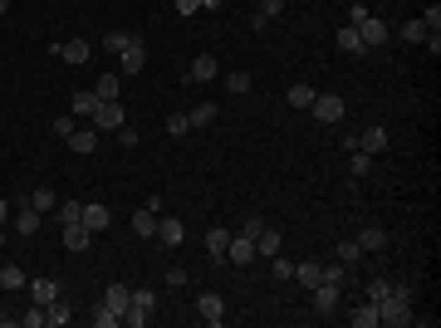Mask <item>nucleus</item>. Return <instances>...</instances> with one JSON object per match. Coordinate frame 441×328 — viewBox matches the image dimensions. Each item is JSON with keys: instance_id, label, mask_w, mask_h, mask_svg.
Returning <instances> with one entry per match:
<instances>
[{"instance_id": "44", "label": "nucleus", "mask_w": 441, "mask_h": 328, "mask_svg": "<svg viewBox=\"0 0 441 328\" xmlns=\"http://www.w3.org/2000/svg\"><path fill=\"white\" fill-rule=\"evenodd\" d=\"M128 39H132V34H118V30H113V34H104V49H108V54H123Z\"/></svg>"}, {"instance_id": "1", "label": "nucleus", "mask_w": 441, "mask_h": 328, "mask_svg": "<svg viewBox=\"0 0 441 328\" xmlns=\"http://www.w3.org/2000/svg\"><path fill=\"white\" fill-rule=\"evenodd\" d=\"M378 324H387V328H407L412 324V284H407V279L392 284V289L378 299Z\"/></svg>"}, {"instance_id": "43", "label": "nucleus", "mask_w": 441, "mask_h": 328, "mask_svg": "<svg viewBox=\"0 0 441 328\" xmlns=\"http://www.w3.org/2000/svg\"><path fill=\"white\" fill-rule=\"evenodd\" d=\"M123 324H128V328H142V324H147V309L128 304V309H123Z\"/></svg>"}, {"instance_id": "56", "label": "nucleus", "mask_w": 441, "mask_h": 328, "mask_svg": "<svg viewBox=\"0 0 441 328\" xmlns=\"http://www.w3.org/2000/svg\"><path fill=\"white\" fill-rule=\"evenodd\" d=\"M285 5H290V0H285Z\"/></svg>"}, {"instance_id": "51", "label": "nucleus", "mask_w": 441, "mask_h": 328, "mask_svg": "<svg viewBox=\"0 0 441 328\" xmlns=\"http://www.w3.org/2000/svg\"><path fill=\"white\" fill-rule=\"evenodd\" d=\"M49 127H54V137H69V132H74V118H54Z\"/></svg>"}, {"instance_id": "40", "label": "nucleus", "mask_w": 441, "mask_h": 328, "mask_svg": "<svg viewBox=\"0 0 441 328\" xmlns=\"http://www.w3.org/2000/svg\"><path fill=\"white\" fill-rule=\"evenodd\" d=\"M294 279H299L304 289H314V284H319V265H294Z\"/></svg>"}, {"instance_id": "36", "label": "nucleus", "mask_w": 441, "mask_h": 328, "mask_svg": "<svg viewBox=\"0 0 441 328\" xmlns=\"http://www.w3.org/2000/svg\"><path fill=\"white\" fill-rule=\"evenodd\" d=\"M397 39H402V44H427V25H422V20H407Z\"/></svg>"}, {"instance_id": "49", "label": "nucleus", "mask_w": 441, "mask_h": 328, "mask_svg": "<svg viewBox=\"0 0 441 328\" xmlns=\"http://www.w3.org/2000/svg\"><path fill=\"white\" fill-rule=\"evenodd\" d=\"M118 142H123V147H137L142 137H137V127H128V122H123V127H118Z\"/></svg>"}, {"instance_id": "33", "label": "nucleus", "mask_w": 441, "mask_h": 328, "mask_svg": "<svg viewBox=\"0 0 441 328\" xmlns=\"http://www.w3.org/2000/svg\"><path fill=\"white\" fill-rule=\"evenodd\" d=\"M118 89H123V79H118V74H104V79L94 84V94H99V103H108V99H118Z\"/></svg>"}, {"instance_id": "20", "label": "nucleus", "mask_w": 441, "mask_h": 328, "mask_svg": "<svg viewBox=\"0 0 441 328\" xmlns=\"http://www.w3.org/2000/svg\"><path fill=\"white\" fill-rule=\"evenodd\" d=\"M225 245H230V230H225V225H211V230H206V255H211V260H225Z\"/></svg>"}, {"instance_id": "23", "label": "nucleus", "mask_w": 441, "mask_h": 328, "mask_svg": "<svg viewBox=\"0 0 441 328\" xmlns=\"http://www.w3.org/2000/svg\"><path fill=\"white\" fill-rule=\"evenodd\" d=\"M94 113H99V94L94 89H79L74 94V118H94Z\"/></svg>"}, {"instance_id": "4", "label": "nucleus", "mask_w": 441, "mask_h": 328, "mask_svg": "<svg viewBox=\"0 0 441 328\" xmlns=\"http://www.w3.org/2000/svg\"><path fill=\"white\" fill-rule=\"evenodd\" d=\"M128 122V113H123V99H108V103H99V113H94V127L99 132H118Z\"/></svg>"}, {"instance_id": "19", "label": "nucleus", "mask_w": 441, "mask_h": 328, "mask_svg": "<svg viewBox=\"0 0 441 328\" xmlns=\"http://www.w3.org/2000/svg\"><path fill=\"white\" fill-rule=\"evenodd\" d=\"M333 44H338V49H343V54H353V59H358V54H368V49H363V39H358V30H353V25H343V30H338V34H333Z\"/></svg>"}, {"instance_id": "29", "label": "nucleus", "mask_w": 441, "mask_h": 328, "mask_svg": "<svg viewBox=\"0 0 441 328\" xmlns=\"http://www.w3.org/2000/svg\"><path fill=\"white\" fill-rule=\"evenodd\" d=\"M285 99H290V108H309L314 103V84H290Z\"/></svg>"}, {"instance_id": "21", "label": "nucleus", "mask_w": 441, "mask_h": 328, "mask_svg": "<svg viewBox=\"0 0 441 328\" xmlns=\"http://www.w3.org/2000/svg\"><path fill=\"white\" fill-rule=\"evenodd\" d=\"M104 304H108L113 314H123V309L132 304V289H128V284H108V289H104Z\"/></svg>"}, {"instance_id": "28", "label": "nucleus", "mask_w": 441, "mask_h": 328, "mask_svg": "<svg viewBox=\"0 0 441 328\" xmlns=\"http://www.w3.org/2000/svg\"><path fill=\"white\" fill-rule=\"evenodd\" d=\"M220 84H225V94H230V99H240V94H250V84H255V79H250V74H240V69H235V74H225V79H220Z\"/></svg>"}, {"instance_id": "5", "label": "nucleus", "mask_w": 441, "mask_h": 328, "mask_svg": "<svg viewBox=\"0 0 441 328\" xmlns=\"http://www.w3.org/2000/svg\"><path fill=\"white\" fill-rule=\"evenodd\" d=\"M358 30V39H363V49H378V44H387V25L378 20V15H368L363 25H353Z\"/></svg>"}, {"instance_id": "45", "label": "nucleus", "mask_w": 441, "mask_h": 328, "mask_svg": "<svg viewBox=\"0 0 441 328\" xmlns=\"http://www.w3.org/2000/svg\"><path fill=\"white\" fill-rule=\"evenodd\" d=\"M162 279H167L172 289H182V284H187V270H182V265H172V270H162Z\"/></svg>"}, {"instance_id": "15", "label": "nucleus", "mask_w": 441, "mask_h": 328, "mask_svg": "<svg viewBox=\"0 0 441 328\" xmlns=\"http://www.w3.org/2000/svg\"><path fill=\"white\" fill-rule=\"evenodd\" d=\"M84 225L99 235V230H108V225H113V211L104 206V201H84Z\"/></svg>"}, {"instance_id": "39", "label": "nucleus", "mask_w": 441, "mask_h": 328, "mask_svg": "<svg viewBox=\"0 0 441 328\" xmlns=\"http://www.w3.org/2000/svg\"><path fill=\"white\" fill-rule=\"evenodd\" d=\"M270 275H275V279H294V265H290L285 255H270Z\"/></svg>"}, {"instance_id": "35", "label": "nucleus", "mask_w": 441, "mask_h": 328, "mask_svg": "<svg viewBox=\"0 0 441 328\" xmlns=\"http://www.w3.org/2000/svg\"><path fill=\"white\" fill-rule=\"evenodd\" d=\"M39 211H35V206H25V211H20V216H15V230H20V235H35V230H39Z\"/></svg>"}, {"instance_id": "24", "label": "nucleus", "mask_w": 441, "mask_h": 328, "mask_svg": "<svg viewBox=\"0 0 441 328\" xmlns=\"http://www.w3.org/2000/svg\"><path fill=\"white\" fill-rule=\"evenodd\" d=\"M333 260H338V265H348V270H353V265H358V260H363V245H358V235H353V240H338V255H333Z\"/></svg>"}, {"instance_id": "8", "label": "nucleus", "mask_w": 441, "mask_h": 328, "mask_svg": "<svg viewBox=\"0 0 441 328\" xmlns=\"http://www.w3.org/2000/svg\"><path fill=\"white\" fill-rule=\"evenodd\" d=\"M64 289H59V279H49V275H39V279H30V299L39 304V309H49L54 299H59Z\"/></svg>"}, {"instance_id": "16", "label": "nucleus", "mask_w": 441, "mask_h": 328, "mask_svg": "<svg viewBox=\"0 0 441 328\" xmlns=\"http://www.w3.org/2000/svg\"><path fill=\"white\" fill-rule=\"evenodd\" d=\"M358 245H363V255H378V250H387V230L383 225H363L358 230Z\"/></svg>"}, {"instance_id": "25", "label": "nucleus", "mask_w": 441, "mask_h": 328, "mask_svg": "<svg viewBox=\"0 0 441 328\" xmlns=\"http://www.w3.org/2000/svg\"><path fill=\"white\" fill-rule=\"evenodd\" d=\"M44 314H49V328H59V324H69V319H74V304H69V299L59 294V299H54V304H49Z\"/></svg>"}, {"instance_id": "42", "label": "nucleus", "mask_w": 441, "mask_h": 328, "mask_svg": "<svg viewBox=\"0 0 441 328\" xmlns=\"http://www.w3.org/2000/svg\"><path fill=\"white\" fill-rule=\"evenodd\" d=\"M422 25H427V34H441V5H437V0L427 5V15H422Z\"/></svg>"}, {"instance_id": "30", "label": "nucleus", "mask_w": 441, "mask_h": 328, "mask_svg": "<svg viewBox=\"0 0 441 328\" xmlns=\"http://www.w3.org/2000/svg\"><path fill=\"white\" fill-rule=\"evenodd\" d=\"M25 201H30V206H35V211H39V216H49V211H54V206H59V196H54V191H44V187H39V191H30V196H25Z\"/></svg>"}, {"instance_id": "48", "label": "nucleus", "mask_w": 441, "mask_h": 328, "mask_svg": "<svg viewBox=\"0 0 441 328\" xmlns=\"http://www.w3.org/2000/svg\"><path fill=\"white\" fill-rule=\"evenodd\" d=\"M368 15H373V10H368V5H363V0H353V10H348V25H363V20H368Z\"/></svg>"}, {"instance_id": "32", "label": "nucleus", "mask_w": 441, "mask_h": 328, "mask_svg": "<svg viewBox=\"0 0 441 328\" xmlns=\"http://www.w3.org/2000/svg\"><path fill=\"white\" fill-rule=\"evenodd\" d=\"M187 118H192V127H211V122L220 118V108H216V103H197Z\"/></svg>"}, {"instance_id": "26", "label": "nucleus", "mask_w": 441, "mask_h": 328, "mask_svg": "<svg viewBox=\"0 0 441 328\" xmlns=\"http://www.w3.org/2000/svg\"><path fill=\"white\" fill-rule=\"evenodd\" d=\"M132 230H137V235H157V211H152V206L132 211Z\"/></svg>"}, {"instance_id": "10", "label": "nucleus", "mask_w": 441, "mask_h": 328, "mask_svg": "<svg viewBox=\"0 0 441 328\" xmlns=\"http://www.w3.org/2000/svg\"><path fill=\"white\" fill-rule=\"evenodd\" d=\"M197 314H201L211 328H220L225 324V299H220V294H201V299H197Z\"/></svg>"}, {"instance_id": "11", "label": "nucleus", "mask_w": 441, "mask_h": 328, "mask_svg": "<svg viewBox=\"0 0 441 328\" xmlns=\"http://www.w3.org/2000/svg\"><path fill=\"white\" fill-rule=\"evenodd\" d=\"M216 74H220L216 54H197V59H192V74H187V84H211Z\"/></svg>"}, {"instance_id": "54", "label": "nucleus", "mask_w": 441, "mask_h": 328, "mask_svg": "<svg viewBox=\"0 0 441 328\" xmlns=\"http://www.w3.org/2000/svg\"><path fill=\"white\" fill-rule=\"evenodd\" d=\"M5 220H10V201L0 196V225H5Z\"/></svg>"}, {"instance_id": "41", "label": "nucleus", "mask_w": 441, "mask_h": 328, "mask_svg": "<svg viewBox=\"0 0 441 328\" xmlns=\"http://www.w3.org/2000/svg\"><path fill=\"white\" fill-rule=\"evenodd\" d=\"M20 324H25V328H49V314H44V309L35 304L30 314H20Z\"/></svg>"}, {"instance_id": "6", "label": "nucleus", "mask_w": 441, "mask_h": 328, "mask_svg": "<svg viewBox=\"0 0 441 328\" xmlns=\"http://www.w3.org/2000/svg\"><path fill=\"white\" fill-rule=\"evenodd\" d=\"M89 54H94L89 39H64V44H54V59H64V64H89Z\"/></svg>"}, {"instance_id": "7", "label": "nucleus", "mask_w": 441, "mask_h": 328, "mask_svg": "<svg viewBox=\"0 0 441 328\" xmlns=\"http://www.w3.org/2000/svg\"><path fill=\"white\" fill-rule=\"evenodd\" d=\"M64 142H69L74 157H89V152H99V127H74Z\"/></svg>"}, {"instance_id": "2", "label": "nucleus", "mask_w": 441, "mask_h": 328, "mask_svg": "<svg viewBox=\"0 0 441 328\" xmlns=\"http://www.w3.org/2000/svg\"><path fill=\"white\" fill-rule=\"evenodd\" d=\"M309 108H314V122H324V127H333V122H343V99H338V94H314V103H309Z\"/></svg>"}, {"instance_id": "14", "label": "nucleus", "mask_w": 441, "mask_h": 328, "mask_svg": "<svg viewBox=\"0 0 441 328\" xmlns=\"http://www.w3.org/2000/svg\"><path fill=\"white\" fill-rule=\"evenodd\" d=\"M225 260H230V265H250V260H255V240H250V235H230Z\"/></svg>"}, {"instance_id": "38", "label": "nucleus", "mask_w": 441, "mask_h": 328, "mask_svg": "<svg viewBox=\"0 0 441 328\" xmlns=\"http://www.w3.org/2000/svg\"><path fill=\"white\" fill-rule=\"evenodd\" d=\"M167 132H172V137H187V132H192V118H187V113H172V118H167Z\"/></svg>"}, {"instance_id": "17", "label": "nucleus", "mask_w": 441, "mask_h": 328, "mask_svg": "<svg viewBox=\"0 0 441 328\" xmlns=\"http://www.w3.org/2000/svg\"><path fill=\"white\" fill-rule=\"evenodd\" d=\"M157 240H162V245H182V240H187V225L177 216H162L157 220Z\"/></svg>"}, {"instance_id": "55", "label": "nucleus", "mask_w": 441, "mask_h": 328, "mask_svg": "<svg viewBox=\"0 0 441 328\" xmlns=\"http://www.w3.org/2000/svg\"><path fill=\"white\" fill-rule=\"evenodd\" d=\"M0 240H5V225H0Z\"/></svg>"}, {"instance_id": "37", "label": "nucleus", "mask_w": 441, "mask_h": 328, "mask_svg": "<svg viewBox=\"0 0 441 328\" xmlns=\"http://www.w3.org/2000/svg\"><path fill=\"white\" fill-rule=\"evenodd\" d=\"M348 172H353V182H358V177H368V172H373V157L353 147V157H348Z\"/></svg>"}, {"instance_id": "22", "label": "nucleus", "mask_w": 441, "mask_h": 328, "mask_svg": "<svg viewBox=\"0 0 441 328\" xmlns=\"http://www.w3.org/2000/svg\"><path fill=\"white\" fill-rule=\"evenodd\" d=\"M89 324H94V328H118V324H123V314H113L108 304H104V299H99V304H94V309H89Z\"/></svg>"}, {"instance_id": "3", "label": "nucleus", "mask_w": 441, "mask_h": 328, "mask_svg": "<svg viewBox=\"0 0 441 328\" xmlns=\"http://www.w3.org/2000/svg\"><path fill=\"white\" fill-rule=\"evenodd\" d=\"M142 69H147V44L132 34V39H128V49L118 54V74H142Z\"/></svg>"}, {"instance_id": "31", "label": "nucleus", "mask_w": 441, "mask_h": 328, "mask_svg": "<svg viewBox=\"0 0 441 328\" xmlns=\"http://www.w3.org/2000/svg\"><path fill=\"white\" fill-rule=\"evenodd\" d=\"M25 284H30V275H25L20 265H5V270H0V289H25Z\"/></svg>"}, {"instance_id": "18", "label": "nucleus", "mask_w": 441, "mask_h": 328, "mask_svg": "<svg viewBox=\"0 0 441 328\" xmlns=\"http://www.w3.org/2000/svg\"><path fill=\"white\" fill-rule=\"evenodd\" d=\"M280 245H285V235H280L275 225H265V230L255 235V255H265V260H270V255H280Z\"/></svg>"}, {"instance_id": "52", "label": "nucleus", "mask_w": 441, "mask_h": 328, "mask_svg": "<svg viewBox=\"0 0 441 328\" xmlns=\"http://www.w3.org/2000/svg\"><path fill=\"white\" fill-rule=\"evenodd\" d=\"M132 304H137V309H147V314H152V294H147V289H132Z\"/></svg>"}, {"instance_id": "9", "label": "nucleus", "mask_w": 441, "mask_h": 328, "mask_svg": "<svg viewBox=\"0 0 441 328\" xmlns=\"http://www.w3.org/2000/svg\"><path fill=\"white\" fill-rule=\"evenodd\" d=\"M353 147H358V152H368V157H378V152H387V127H363Z\"/></svg>"}, {"instance_id": "34", "label": "nucleus", "mask_w": 441, "mask_h": 328, "mask_svg": "<svg viewBox=\"0 0 441 328\" xmlns=\"http://www.w3.org/2000/svg\"><path fill=\"white\" fill-rule=\"evenodd\" d=\"M54 216H59V225H74V220H84V201H59Z\"/></svg>"}, {"instance_id": "53", "label": "nucleus", "mask_w": 441, "mask_h": 328, "mask_svg": "<svg viewBox=\"0 0 441 328\" xmlns=\"http://www.w3.org/2000/svg\"><path fill=\"white\" fill-rule=\"evenodd\" d=\"M197 5L201 0H177V15H197Z\"/></svg>"}, {"instance_id": "50", "label": "nucleus", "mask_w": 441, "mask_h": 328, "mask_svg": "<svg viewBox=\"0 0 441 328\" xmlns=\"http://www.w3.org/2000/svg\"><path fill=\"white\" fill-rule=\"evenodd\" d=\"M387 289H392V279H373V284H368V299H373V304H378V299H383V294H387Z\"/></svg>"}, {"instance_id": "12", "label": "nucleus", "mask_w": 441, "mask_h": 328, "mask_svg": "<svg viewBox=\"0 0 441 328\" xmlns=\"http://www.w3.org/2000/svg\"><path fill=\"white\" fill-rule=\"evenodd\" d=\"M309 294H314V309H319V314H333V309L343 304V289H338V284H314Z\"/></svg>"}, {"instance_id": "46", "label": "nucleus", "mask_w": 441, "mask_h": 328, "mask_svg": "<svg viewBox=\"0 0 441 328\" xmlns=\"http://www.w3.org/2000/svg\"><path fill=\"white\" fill-rule=\"evenodd\" d=\"M260 15H265V20H280V15H285V0H260Z\"/></svg>"}, {"instance_id": "27", "label": "nucleus", "mask_w": 441, "mask_h": 328, "mask_svg": "<svg viewBox=\"0 0 441 328\" xmlns=\"http://www.w3.org/2000/svg\"><path fill=\"white\" fill-rule=\"evenodd\" d=\"M353 328H378V304H373V299H363V304L353 309Z\"/></svg>"}, {"instance_id": "13", "label": "nucleus", "mask_w": 441, "mask_h": 328, "mask_svg": "<svg viewBox=\"0 0 441 328\" xmlns=\"http://www.w3.org/2000/svg\"><path fill=\"white\" fill-rule=\"evenodd\" d=\"M89 240H94V230H89L84 220H74V225H64V250H74V255H84V250H89Z\"/></svg>"}, {"instance_id": "47", "label": "nucleus", "mask_w": 441, "mask_h": 328, "mask_svg": "<svg viewBox=\"0 0 441 328\" xmlns=\"http://www.w3.org/2000/svg\"><path fill=\"white\" fill-rule=\"evenodd\" d=\"M260 230H265V216H245V225H240V235H250V240H255Z\"/></svg>"}]
</instances>
